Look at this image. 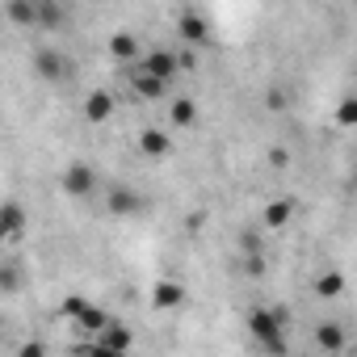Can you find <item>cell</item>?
Returning <instances> with one entry per match:
<instances>
[{"instance_id":"obj_2","label":"cell","mask_w":357,"mask_h":357,"mask_svg":"<svg viewBox=\"0 0 357 357\" xmlns=\"http://www.w3.org/2000/svg\"><path fill=\"white\" fill-rule=\"evenodd\" d=\"M68 190H76V194L93 190V172H89L84 164H72V172H68Z\"/></svg>"},{"instance_id":"obj_1","label":"cell","mask_w":357,"mask_h":357,"mask_svg":"<svg viewBox=\"0 0 357 357\" xmlns=\"http://www.w3.org/2000/svg\"><path fill=\"white\" fill-rule=\"evenodd\" d=\"M252 332H257L269 349H282V340H278L282 332H278V319H273L269 311H257V315H252Z\"/></svg>"}]
</instances>
